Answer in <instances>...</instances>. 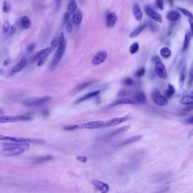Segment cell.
<instances>
[{"label":"cell","mask_w":193,"mask_h":193,"mask_svg":"<svg viewBox=\"0 0 193 193\" xmlns=\"http://www.w3.org/2000/svg\"><path fill=\"white\" fill-rule=\"evenodd\" d=\"M117 20V17L115 13L114 12L110 13L106 17V26L110 28L113 27L116 24Z\"/></svg>","instance_id":"14"},{"label":"cell","mask_w":193,"mask_h":193,"mask_svg":"<svg viewBox=\"0 0 193 193\" xmlns=\"http://www.w3.org/2000/svg\"><path fill=\"white\" fill-rule=\"evenodd\" d=\"M146 27V24H143L139 27L137 28L136 30L133 31L132 33L130 35V38H135L138 36L139 35H140L141 33L143 31L144 28Z\"/></svg>","instance_id":"25"},{"label":"cell","mask_w":193,"mask_h":193,"mask_svg":"<svg viewBox=\"0 0 193 193\" xmlns=\"http://www.w3.org/2000/svg\"><path fill=\"white\" fill-rule=\"evenodd\" d=\"M100 92V90H98V91H94V92H89L88 94H86L84 95L83 96H82L81 98H80L79 99L77 100L76 101V103H81L83 101H85V100H87L89 99L92 97H94V96H96V95H98L99 94Z\"/></svg>","instance_id":"20"},{"label":"cell","mask_w":193,"mask_h":193,"mask_svg":"<svg viewBox=\"0 0 193 193\" xmlns=\"http://www.w3.org/2000/svg\"><path fill=\"white\" fill-rule=\"evenodd\" d=\"M4 113V110H3L2 109L0 108V114H3Z\"/></svg>","instance_id":"57"},{"label":"cell","mask_w":193,"mask_h":193,"mask_svg":"<svg viewBox=\"0 0 193 193\" xmlns=\"http://www.w3.org/2000/svg\"><path fill=\"white\" fill-rule=\"evenodd\" d=\"M189 22L190 23V28H191V31L193 32V26H192V24H193V22L192 21V19H190V20L189 21Z\"/></svg>","instance_id":"53"},{"label":"cell","mask_w":193,"mask_h":193,"mask_svg":"<svg viewBox=\"0 0 193 193\" xmlns=\"http://www.w3.org/2000/svg\"><path fill=\"white\" fill-rule=\"evenodd\" d=\"M180 13H178V11L176 10L171 11L167 15V18L168 19V20L172 22L176 21L180 19Z\"/></svg>","instance_id":"24"},{"label":"cell","mask_w":193,"mask_h":193,"mask_svg":"<svg viewBox=\"0 0 193 193\" xmlns=\"http://www.w3.org/2000/svg\"><path fill=\"white\" fill-rule=\"evenodd\" d=\"M19 23H20L21 27L24 30L28 29L31 26V21L29 18L26 16H23L22 18H21L19 20Z\"/></svg>","instance_id":"19"},{"label":"cell","mask_w":193,"mask_h":193,"mask_svg":"<svg viewBox=\"0 0 193 193\" xmlns=\"http://www.w3.org/2000/svg\"><path fill=\"white\" fill-rule=\"evenodd\" d=\"M54 50V48L50 47H48L47 48H45L44 49L39 50L38 52L36 55L34 56L35 60H39L41 58H47V57L49 55L50 53L52 52V50Z\"/></svg>","instance_id":"13"},{"label":"cell","mask_w":193,"mask_h":193,"mask_svg":"<svg viewBox=\"0 0 193 193\" xmlns=\"http://www.w3.org/2000/svg\"><path fill=\"white\" fill-rule=\"evenodd\" d=\"M35 47H36V43L33 42V43H31V44L28 45L26 47V50L29 52H32L33 51V50H35Z\"/></svg>","instance_id":"40"},{"label":"cell","mask_w":193,"mask_h":193,"mask_svg":"<svg viewBox=\"0 0 193 193\" xmlns=\"http://www.w3.org/2000/svg\"><path fill=\"white\" fill-rule=\"evenodd\" d=\"M66 23V30L67 33H72V20L69 19Z\"/></svg>","instance_id":"35"},{"label":"cell","mask_w":193,"mask_h":193,"mask_svg":"<svg viewBox=\"0 0 193 193\" xmlns=\"http://www.w3.org/2000/svg\"><path fill=\"white\" fill-rule=\"evenodd\" d=\"M32 119H33V117L30 114L19 116H1L0 123L18 121H27L31 120Z\"/></svg>","instance_id":"5"},{"label":"cell","mask_w":193,"mask_h":193,"mask_svg":"<svg viewBox=\"0 0 193 193\" xmlns=\"http://www.w3.org/2000/svg\"><path fill=\"white\" fill-rule=\"evenodd\" d=\"M139 48V44H138V43L137 42L134 43L132 44L131 46L130 47L129 51H130L131 54H132V55L135 54L138 52Z\"/></svg>","instance_id":"32"},{"label":"cell","mask_w":193,"mask_h":193,"mask_svg":"<svg viewBox=\"0 0 193 193\" xmlns=\"http://www.w3.org/2000/svg\"><path fill=\"white\" fill-rule=\"evenodd\" d=\"M180 103L182 105H192L193 103V93L185 95L180 100Z\"/></svg>","instance_id":"18"},{"label":"cell","mask_w":193,"mask_h":193,"mask_svg":"<svg viewBox=\"0 0 193 193\" xmlns=\"http://www.w3.org/2000/svg\"><path fill=\"white\" fill-rule=\"evenodd\" d=\"M93 83L92 81H89V82H87L86 83H82L80 85H79L77 88V89L78 91H80V90H82L83 89L86 88L87 87H88V86L91 85L92 83Z\"/></svg>","instance_id":"37"},{"label":"cell","mask_w":193,"mask_h":193,"mask_svg":"<svg viewBox=\"0 0 193 193\" xmlns=\"http://www.w3.org/2000/svg\"><path fill=\"white\" fill-rule=\"evenodd\" d=\"M179 9V10L182 13V14H183L186 17H188L189 19H193V14L190 11H189L187 9H183V8H181V7H178V8Z\"/></svg>","instance_id":"33"},{"label":"cell","mask_w":193,"mask_h":193,"mask_svg":"<svg viewBox=\"0 0 193 193\" xmlns=\"http://www.w3.org/2000/svg\"><path fill=\"white\" fill-rule=\"evenodd\" d=\"M130 127H131V126L130 125H126V126H124L123 127L118 128V129H116L115 130H114L113 132H111L108 136L109 137H112L116 136L117 135H119V134H122L123 132H126L130 129Z\"/></svg>","instance_id":"22"},{"label":"cell","mask_w":193,"mask_h":193,"mask_svg":"<svg viewBox=\"0 0 193 193\" xmlns=\"http://www.w3.org/2000/svg\"><path fill=\"white\" fill-rule=\"evenodd\" d=\"M16 30H17V27H16V25L15 24H13L11 25V26H10V28H9V36H12L14 33H15L16 32Z\"/></svg>","instance_id":"42"},{"label":"cell","mask_w":193,"mask_h":193,"mask_svg":"<svg viewBox=\"0 0 193 193\" xmlns=\"http://www.w3.org/2000/svg\"><path fill=\"white\" fill-rule=\"evenodd\" d=\"M185 123L187 124H193V116H191L188 119L185 120Z\"/></svg>","instance_id":"49"},{"label":"cell","mask_w":193,"mask_h":193,"mask_svg":"<svg viewBox=\"0 0 193 193\" xmlns=\"http://www.w3.org/2000/svg\"><path fill=\"white\" fill-rule=\"evenodd\" d=\"M129 119V116H124L123 117H120V118H114L108 121L107 122H106L105 123H104L103 127H109L112 126H115L117 125L120 124L123 122L126 121Z\"/></svg>","instance_id":"12"},{"label":"cell","mask_w":193,"mask_h":193,"mask_svg":"<svg viewBox=\"0 0 193 193\" xmlns=\"http://www.w3.org/2000/svg\"><path fill=\"white\" fill-rule=\"evenodd\" d=\"M151 98L155 104L159 106H164L168 103V100L166 96H163L158 90H154L151 93Z\"/></svg>","instance_id":"6"},{"label":"cell","mask_w":193,"mask_h":193,"mask_svg":"<svg viewBox=\"0 0 193 193\" xmlns=\"http://www.w3.org/2000/svg\"><path fill=\"white\" fill-rule=\"evenodd\" d=\"M132 13L135 19L138 21H141L142 19V12L138 4H135L132 8Z\"/></svg>","instance_id":"16"},{"label":"cell","mask_w":193,"mask_h":193,"mask_svg":"<svg viewBox=\"0 0 193 193\" xmlns=\"http://www.w3.org/2000/svg\"><path fill=\"white\" fill-rule=\"evenodd\" d=\"M13 143H6L3 144L4 152L7 156H16L21 154L26 149H28L30 145L26 142H13Z\"/></svg>","instance_id":"1"},{"label":"cell","mask_w":193,"mask_h":193,"mask_svg":"<svg viewBox=\"0 0 193 193\" xmlns=\"http://www.w3.org/2000/svg\"><path fill=\"white\" fill-rule=\"evenodd\" d=\"M58 44H59V40H58V38H55L52 40V41L50 43L51 47L54 48L56 47H57L58 45Z\"/></svg>","instance_id":"41"},{"label":"cell","mask_w":193,"mask_h":193,"mask_svg":"<svg viewBox=\"0 0 193 193\" xmlns=\"http://www.w3.org/2000/svg\"><path fill=\"white\" fill-rule=\"evenodd\" d=\"M168 2H169V4L171 5V6H173V0H168Z\"/></svg>","instance_id":"55"},{"label":"cell","mask_w":193,"mask_h":193,"mask_svg":"<svg viewBox=\"0 0 193 193\" xmlns=\"http://www.w3.org/2000/svg\"><path fill=\"white\" fill-rule=\"evenodd\" d=\"M155 72L159 77L161 79H166L167 77V72L164 65L159 61L155 63Z\"/></svg>","instance_id":"7"},{"label":"cell","mask_w":193,"mask_h":193,"mask_svg":"<svg viewBox=\"0 0 193 193\" xmlns=\"http://www.w3.org/2000/svg\"><path fill=\"white\" fill-rule=\"evenodd\" d=\"M192 108H192V106L191 105V106H189V108H188H188H186V109H183V110H184V111H186V112H188V111H190V110H192Z\"/></svg>","instance_id":"54"},{"label":"cell","mask_w":193,"mask_h":193,"mask_svg":"<svg viewBox=\"0 0 193 193\" xmlns=\"http://www.w3.org/2000/svg\"><path fill=\"white\" fill-rule=\"evenodd\" d=\"M66 48V41L65 40L64 41L59 43L58 48L55 52V55H54L53 60L52 61L50 67L54 69L55 66L57 65L58 62L61 60L62 56L64 55L65 52Z\"/></svg>","instance_id":"4"},{"label":"cell","mask_w":193,"mask_h":193,"mask_svg":"<svg viewBox=\"0 0 193 193\" xmlns=\"http://www.w3.org/2000/svg\"><path fill=\"white\" fill-rule=\"evenodd\" d=\"M11 58H7V59H6L5 61H4V63H3L4 66H7V65H9L11 62Z\"/></svg>","instance_id":"51"},{"label":"cell","mask_w":193,"mask_h":193,"mask_svg":"<svg viewBox=\"0 0 193 193\" xmlns=\"http://www.w3.org/2000/svg\"><path fill=\"white\" fill-rule=\"evenodd\" d=\"M135 101L139 104H144L146 102V96L142 91H138L134 95Z\"/></svg>","instance_id":"17"},{"label":"cell","mask_w":193,"mask_h":193,"mask_svg":"<svg viewBox=\"0 0 193 193\" xmlns=\"http://www.w3.org/2000/svg\"><path fill=\"white\" fill-rule=\"evenodd\" d=\"M145 72H146L145 69L144 67H141L137 70V72H136V75L138 77H143L145 74Z\"/></svg>","instance_id":"39"},{"label":"cell","mask_w":193,"mask_h":193,"mask_svg":"<svg viewBox=\"0 0 193 193\" xmlns=\"http://www.w3.org/2000/svg\"><path fill=\"white\" fill-rule=\"evenodd\" d=\"M156 4L161 10H164V1L163 0H156Z\"/></svg>","instance_id":"43"},{"label":"cell","mask_w":193,"mask_h":193,"mask_svg":"<svg viewBox=\"0 0 193 193\" xmlns=\"http://www.w3.org/2000/svg\"><path fill=\"white\" fill-rule=\"evenodd\" d=\"M52 98L48 96H45L40 98H30L23 101L22 104L26 107H36L44 105L51 100Z\"/></svg>","instance_id":"3"},{"label":"cell","mask_w":193,"mask_h":193,"mask_svg":"<svg viewBox=\"0 0 193 193\" xmlns=\"http://www.w3.org/2000/svg\"><path fill=\"white\" fill-rule=\"evenodd\" d=\"M76 159L79 161L82 162L83 163H85L86 162L87 160V158L86 156H78L77 157Z\"/></svg>","instance_id":"45"},{"label":"cell","mask_w":193,"mask_h":193,"mask_svg":"<svg viewBox=\"0 0 193 193\" xmlns=\"http://www.w3.org/2000/svg\"><path fill=\"white\" fill-rule=\"evenodd\" d=\"M152 61L154 62L155 63H156V62H158V61H161L160 57H159L158 55H155V56H154V57H152Z\"/></svg>","instance_id":"50"},{"label":"cell","mask_w":193,"mask_h":193,"mask_svg":"<svg viewBox=\"0 0 193 193\" xmlns=\"http://www.w3.org/2000/svg\"><path fill=\"white\" fill-rule=\"evenodd\" d=\"M186 75H187V67L186 66H183L181 71L180 76V84L181 87H182L184 84L186 78Z\"/></svg>","instance_id":"27"},{"label":"cell","mask_w":193,"mask_h":193,"mask_svg":"<svg viewBox=\"0 0 193 193\" xmlns=\"http://www.w3.org/2000/svg\"><path fill=\"white\" fill-rule=\"evenodd\" d=\"M46 61H47V58L39 59V60H38V66H43L44 64H45V62H46Z\"/></svg>","instance_id":"47"},{"label":"cell","mask_w":193,"mask_h":193,"mask_svg":"<svg viewBox=\"0 0 193 193\" xmlns=\"http://www.w3.org/2000/svg\"><path fill=\"white\" fill-rule=\"evenodd\" d=\"M145 11L147 14V15L151 18V19H154L155 21L161 23L163 22L162 20V17L161 16L160 14L156 12L154 10L151 8L150 6H146L145 7Z\"/></svg>","instance_id":"11"},{"label":"cell","mask_w":193,"mask_h":193,"mask_svg":"<svg viewBox=\"0 0 193 193\" xmlns=\"http://www.w3.org/2000/svg\"><path fill=\"white\" fill-rule=\"evenodd\" d=\"M142 138V136L140 135L134 136L131 138L127 139L124 142H123L122 143L120 144V146H126V145L130 144L135 143L136 142H138L139 140H140Z\"/></svg>","instance_id":"21"},{"label":"cell","mask_w":193,"mask_h":193,"mask_svg":"<svg viewBox=\"0 0 193 193\" xmlns=\"http://www.w3.org/2000/svg\"><path fill=\"white\" fill-rule=\"evenodd\" d=\"M104 122L102 121L89 122L81 124L70 125L65 127V130H72L75 129H95L103 127Z\"/></svg>","instance_id":"2"},{"label":"cell","mask_w":193,"mask_h":193,"mask_svg":"<svg viewBox=\"0 0 193 193\" xmlns=\"http://www.w3.org/2000/svg\"><path fill=\"white\" fill-rule=\"evenodd\" d=\"M10 10V5L7 1H5L2 5V11L4 13H8Z\"/></svg>","instance_id":"34"},{"label":"cell","mask_w":193,"mask_h":193,"mask_svg":"<svg viewBox=\"0 0 193 193\" xmlns=\"http://www.w3.org/2000/svg\"><path fill=\"white\" fill-rule=\"evenodd\" d=\"M92 184L98 191L102 193H108L109 190V186L105 182H101L98 180H92Z\"/></svg>","instance_id":"10"},{"label":"cell","mask_w":193,"mask_h":193,"mask_svg":"<svg viewBox=\"0 0 193 193\" xmlns=\"http://www.w3.org/2000/svg\"><path fill=\"white\" fill-rule=\"evenodd\" d=\"M9 28H10V23L7 21H6L4 25H3V27H2V33L4 34H5V33H7L9 30Z\"/></svg>","instance_id":"36"},{"label":"cell","mask_w":193,"mask_h":193,"mask_svg":"<svg viewBox=\"0 0 193 193\" xmlns=\"http://www.w3.org/2000/svg\"><path fill=\"white\" fill-rule=\"evenodd\" d=\"M136 102L135 100H132L131 98H122L121 99L117 100L113 102L112 104H111V106H116V105H120V104H135Z\"/></svg>","instance_id":"15"},{"label":"cell","mask_w":193,"mask_h":193,"mask_svg":"<svg viewBox=\"0 0 193 193\" xmlns=\"http://www.w3.org/2000/svg\"><path fill=\"white\" fill-rule=\"evenodd\" d=\"M4 74V70L2 69H0V75H2Z\"/></svg>","instance_id":"56"},{"label":"cell","mask_w":193,"mask_h":193,"mask_svg":"<svg viewBox=\"0 0 193 193\" xmlns=\"http://www.w3.org/2000/svg\"><path fill=\"white\" fill-rule=\"evenodd\" d=\"M189 84H192V81H193V69L192 67H191L190 71V73H189Z\"/></svg>","instance_id":"48"},{"label":"cell","mask_w":193,"mask_h":193,"mask_svg":"<svg viewBox=\"0 0 193 193\" xmlns=\"http://www.w3.org/2000/svg\"><path fill=\"white\" fill-rule=\"evenodd\" d=\"M149 29L152 33H158L159 31V27L158 25L155 24L154 23H150L149 25Z\"/></svg>","instance_id":"38"},{"label":"cell","mask_w":193,"mask_h":193,"mask_svg":"<svg viewBox=\"0 0 193 193\" xmlns=\"http://www.w3.org/2000/svg\"><path fill=\"white\" fill-rule=\"evenodd\" d=\"M106 57H107V53L106 52L100 51L94 55L92 60V64L95 66L99 65L105 61Z\"/></svg>","instance_id":"8"},{"label":"cell","mask_w":193,"mask_h":193,"mask_svg":"<svg viewBox=\"0 0 193 193\" xmlns=\"http://www.w3.org/2000/svg\"><path fill=\"white\" fill-rule=\"evenodd\" d=\"M27 63V62L26 58H22V60L18 63H17L15 66H13L11 68V70L9 74V76L12 77V76L14 75L15 74H16L18 72L21 71L22 69L26 66Z\"/></svg>","instance_id":"9"},{"label":"cell","mask_w":193,"mask_h":193,"mask_svg":"<svg viewBox=\"0 0 193 193\" xmlns=\"http://www.w3.org/2000/svg\"><path fill=\"white\" fill-rule=\"evenodd\" d=\"M171 50L169 48L164 47L160 50V55L164 58H168L171 55Z\"/></svg>","instance_id":"30"},{"label":"cell","mask_w":193,"mask_h":193,"mask_svg":"<svg viewBox=\"0 0 193 193\" xmlns=\"http://www.w3.org/2000/svg\"><path fill=\"white\" fill-rule=\"evenodd\" d=\"M77 3L75 0H70L68 5H67V10L69 11V13H72L74 11H75L77 9Z\"/></svg>","instance_id":"28"},{"label":"cell","mask_w":193,"mask_h":193,"mask_svg":"<svg viewBox=\"0 0 193 193\" xmlns=\"http://www.w3.org/2000/svg\"><path fill=\"white\" fill-rule=\"evenodd\" d=\"M55 1L56 7H57V9H58L60 7V5H61V1L62 0H55Z\"/></svg>","instance_id":"52"},{"label":"cell","mask_w":193,"mask_h":193,"mask_svg":"<svg viewBox=\"0 0 193 193\" xmlns=\"http://www.w3.org/2000/svg\"><path fill=\"white\" fill-rule=\"evenodd\" d=\"M175 93V88L171 84H169L168 86V88L165 92V95L166 98H169L172 97Z\"/></svg>","instance_id":"29"},{"label":"cell","mask_w":193,"mask_h":193,"mask_svg":"<svg viewBox=\"0 0 193 193\" xmlns=\"http://www.w3.org/2000/svg\"><path fill=\"white\" fill-rule=\"evenodd\" d=\"M190 34L189 33H188L185 35L184 43L183 45V48H182L183 51H185L188 49L190 43Z\"/></svg>","instance_id":"31"},{"label":"cell","mask_w":193,"mask_h":193,"mask_svg":"<svg viewBox=\"0 0 193 193\" xmlns=\"http://www.w3.org/2000/svg\"><path fill=\"white\" fill-rule=\"evenodd\" d=\"M83 16L82 12L80 10H77L74 13L72 17V22L76 25H78L82 20Z\"/></svg>","instance_id":"23"},{"label":"cell","mask_w":193,"mask_h":193,"mask_svg":"<svg viewBox=\"0 0 193 193\" xmlns=\"http://www.w3.org/2000/svg\"><path fill=\"white\" fill-rule=\"evenodd\" d=\"M69 17H70V13L69 12H66L64 14L63 17V23L64 24L68 21V20L69 19Z\"/></svg>","instance_id":"46"},{"label":"cell","mask_w":193,"mask_h":193,"mask_svg":"<svg viewBox=\"0 0 193 193\" xmlns=\"http://www.w3.org/2000/svg\"><path fill=\"white\" fill-rule=\"evenodd\" d=\"M53 159V157L50 155H47V156H41L36 158L35 160H34L33 163L35 164H40L45 163L47 161H49L50 160H52Z\"/></svg>","instance_id":"26"},{"label":"cell","mask_w":193,"mask_h":193,"mask_svg":"<svg viewBox=\"0 0 193 193\" xmlns=\"http://www.w3.org/2000/svg\"><path fill=\"white\" fill-rule=\"evenodd\" d=\"M123 83L126 86H132L133 84V80L130 78H127L123 81Z\"/></svg>","instance_id":"44"}]
</instances>
